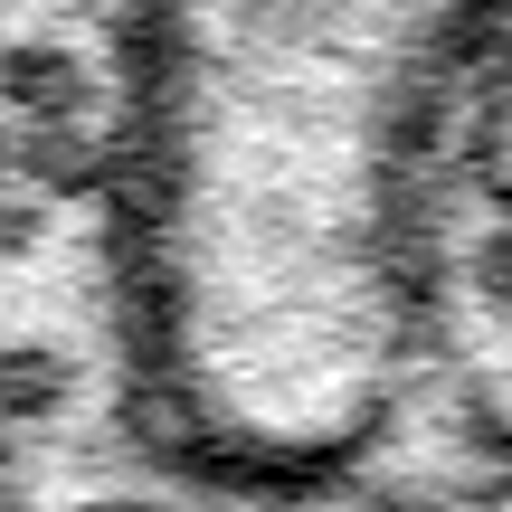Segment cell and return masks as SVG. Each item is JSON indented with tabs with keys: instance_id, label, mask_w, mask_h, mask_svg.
<instances>
[{
	"instance_id": "1",
	"label": "cell",
	"mask_w": 512,
	"mask_h": 512,
	"mask_svg": "<svg viewBox=\"0 0 512 512\" xmlns=\"http://www.w3.org/2000/svg\"><path fill=\"white\" fill-rule=\"evenodd\" d=\"M512 0H133L114 294L143 427L228 484L361 465L427 389L418 152Z\"/></svg>"
},
{
	"instance_id": "2",
	"label": "cell",
	"mask_w": 512,
	"mask_h": 512,
	"mask_svg": "<svg viewBox=\"0 0 512 512\" xmlns=\"http://www.w3.org/2000/svg\"><path fill=\"white\" fill-rule=\"evenodd\" d=\"M408 247H418L427 380L465 389V408L512 456V19L475 48L418 152Z\"/></svg>"
},
{
	"instance_id": "3",
	"label": "cell",
	"mask_w": 512,
	"mask_h": 512,
	"mask_svg": "<svg viewBox=\"0 0 512 512\" xmlns=\"http://www.w3.org/2000/svg\"><path fill=\"white\" fill-rule=\"evenodd\" d=\"M456 512H512V456H503V475H494V484H484V494H475V503H456Z\"/></svg>"
}]
</instances>
